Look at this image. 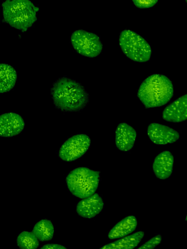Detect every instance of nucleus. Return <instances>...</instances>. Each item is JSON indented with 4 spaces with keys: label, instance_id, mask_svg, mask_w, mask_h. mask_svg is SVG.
<instances>
[{
    "label": "nucleus",
    "instance_id": "f257e3e1",
    "mask_svg": "<svg viewBox=\"0 0 187 249\" xmlns=\"http://www.w3.org/2000/svg\"><path fill=\"white\" fill-rule=\"evenodd\" d=\"M50 93L55 107L63 112L82 110L89 102V95L79 82L65 76L53 84Z\"/></svg>",
    "mask_w": 187,
    "mask_h": 249
},
{
    "label": "nucleus",
    "instance_id": "f03ea898",
    "mask_svg": "<svg viewBox=\"0 0 187 249\" xmlns=\"http://www.w3.org/2000/svg\"><path fill=\"white\" fill-rule=\"evenodd\" d=\"M174 94L172 82L163 74H152L140 85L137 96L146 108L161 107L168 103Z\"/></svg>",
    "mask_w": 187,
    "mask_h": 249
},
{
    "label": "nucleus",
    "instance_id": "7ed1b4c3",
    "mask_svg": "<svg viewBox=\"0 0 187 249\" xmlns=\"http://www.w3.org/2000/svg\"><path fill=\"white\" fill-rule=\"evenodd\" d=\"M3 22L22 32L37 20L39 8L29 0H5L1 4Z\"/></svg>",
    "mask_w": 187,
    "mask_h": 249
},
{
    "label": "nucleus",
    "instance_id": "20e7f679",
    "mask_svg": "<svg viewBox=\"0 0 187 249\" xmlns=\"http://www.w3.org/2000/svg\"><path fill=\"white\" fill-rule=\"evenodd\" d=\"M100 179L98 172L86 167H77L66 178L69 192L79 198H85L95 193Z\"/></svg>",
    "mask_w": 187,
    "mask_h": 249
},
{
    "label": "nucleus",
    "instance_id": "39448f33",
    "mask_svg": "<svg viewBox=\"0 0 187 249\" xmlns=\"http://www.w3.org/2000/svg\"><path fill=\"white\" fill-rule=\"evenodd\" d=\"M119 46L124 54L130 59L139 63L150 60L152 50L147 40L131 30L122 31L119 38Z\"/></svg>",
    "mask_w": 187,
    "mask_h": 249
},
{
    "label": "nucleus",
    "instance_id": "423d86ee",
    "mask_svg": "<svg viewBox=\"0 0 187 249\" xmlns=\"http://www.w3.org/2000/svg\"><path fill=\"white\" fill-rule=\"evenodd\" d=\"M71 43L74 49L79 54L89 58L98 56L102 51V43L95 34L79 29L71 36Z\"/></svg>",
    "mask_w": 187,
    "mask_h": 249
},
{
    "label": "nucleus",
    "instance_id": "0eeeda50",
    "mask_svg": "<svg viewBox=\"0 0 187 249\" xmlns=\"http://www.w3.org/2000/svg\"><path fill=\"white\" fill-rule=\"evenodd\" d=\"M91 146L89 136L78 134L68 138L60 146L58 157L62 160L71 162L83 156Z\"/></svg>",
    "mask_w": 187,
    "mask_h": 249
},
{
    "label": "nucleus",
    "instance_id": "6e6552de",
    "mask_svg": "<svg viewBox=\"0 0 187 249\" xmlns=\"http://www.w3.org/2000/svg\"><path fill=\"white\" fill-rule=\"evenodd\" d=\"M147 134L153 143L162 145L173 143L180 138L178 132L173 128L155 123L148 125Z\"/></svg>",
    "mask_w": 187,
    "mask_h": 249
},
{
    "label": "nucleus",
    "instance_id": "1a4fd4ad",
    "mask_svg": "<svg viewBox=\"0 0 187 249\" xmlns=\"http://www.w3.org/2000/svg\"><path fill=\"white\" fill-rule=\"evenodd\" d=\"M23 118L14 112L2 113L0 117V135L10 138L19 135L24 129Z\"/></svg>",
    "mask_w": 187,
    "mask_h": 249
},
{
    "label": "nucleus",
    "instance_id": "9d476101",
    "mask_svg": "<svg viewBox=\"0 0 187 249\" xmlns=\"http://www.w3.org/2000/svg\"><path fill=\"white\" fill-rule=\"evenodd\" d=\"M104 206L102 197L95 193L79 201L76 206V212L84 218L92 219L100 213Z\"/></svg>",
    "mask_w": 187,
    "mask_h": 249
},
{
    "label": "nucleus",
    "instance_id": "9b49d317",
    "mask_svg": "<svg viewBox=\"0 0 187 249\" xmlns=\"http://www.w3.org/2000/svg\"><path fill=\"white\" fill-rule=\"evenodd\" d=\"M136 137V131L131 125L125 123H120L115 132L116 147L121 151L128 152L134 147Z\"/></svg>",
    "mask_w": 187,
    "mask_h": 249
},
{
    "label": "nucleus",
    "instance_id": "f8f14e48",
    "mask_svg": "<svg viewBox=\"0 0 187 249\" xmlns=\"http://www.w3.org/2000/svg\"><path fill=\"white\" fill-rule=\"evenodd\" d=\"M164 120L173 123H179L187 120V94L167 106L162 113Z\"/></svg>",
    "mask_w": 187,
    "mask_h": 249
},
{
    "label": "nucleus",
    "instance_id": "ddd939ff",
    "mask_svg": "<svg viewBox=\"0 0 187 249\" xmlns=\"http://www.w3.org/2000/svg\"><path fill=\"white\" fill-rule=\"evenodd\" d=\"M174 157L169 151H163L154 158L152 170L155 176L160 179L168 178L172 174Z\"/></svg>",
    "mask_w": 187,
    "mask_h": 249
},
{
    "label": "nucleus",
    "instance_id": "4468645a",
    "mask_svg": "<svg viewBox=\"0 0 187 249\" xmlns=\"http://www.w3.org/2000/svg\"><path fill=\"white\" fill-rule=\"evenodd\" d=\"M137 225V221L135 216H126L112 228L108 232V238L112 240L127 236L135 230Z\"/></svg>",
    "mask_w": 187,
    "mask_h": 249
},
{
    "label": "nucleus",
    "instance_id": "2eb2a0df",
    "mask_svg": "<svg viewBox=\"0 0 187 249\" xmlns=\"http://www.w3.org/2000/svg\"><path fill=\"white\" fill-rule=\"evenodd\" d=\"M18 78L16 70L11 65L1 64L0 67V93L10 91L15 86Z\"/></svg>",
    "mask_w": 187,
    "mask_h": 249
},
{
    "label": "nucleus",
    "instance_id": "dca6fc26",
    "mask_svg": "<svg viewBox=\"0 0 187 249\" xmlns=\"http://www.w3.org/2000/svg\"><path fill=\"white\" fill-rule=\"evenodd\" d=\"M144 236L143 231H138L133 234L104 245L102 249H132L136 247Z\"/></svg>",
    "mask_w": 187,
    "mask_h": 249
},
{
    "label": "nucleus",
    "instance_id": "f3484780",
    "mask_svg": "<svg viewBox=\"0 0 187 249\" xmlns=\"http://www.w3.org/2000/svg\"><path fill=\"white\" fill-rule=\"evenodd\" d=\"M32 232L39 241L46 242L52 239L54 233V227L50 220L43 219L35 224Z\"/></svg>",
    "mask_w": 187,
    "mask_h": 249
},
{
    "label": "nucleus",
    "instance_id": "a211bd4d",
    "mask_svg": "<svg viewBox=\"0 0 187 249\" xmlns=\"http://www.w3.org/2000/svg\"><path fill=\"white\" fill-rule=\"evenodd\" d=\"M17 244L19 248L22 249H36L39 245L38 239L33 232L26 231L18 235Z\"/></svg>",
    "mask_w": 187,
    "mask_h": 249
},
{
    "label": "nucleus",
    "instance_id": "6ab92c4d",
    "mask_svg": "<svg viewBox=\"0 0 187 249\" xmlns=\"http://www.w3.org/2000/svg\"><path fill=\"white\" fill-rule=\"evenodd\" d=\"M162 240V235L158 233L144 243L138 249H154L161 243Z\"/></svg>",
    "mask_w": 187,
    "mask_h": 249
},
{
    "label": "nucleus",
    "instance_id": "aec40b11",
    "mask_svg": "<svg viewBox=\"0 0 187 249\" xmlns=\"http://www.w3.org/2000/svg\"><path fill=\"white\" fill-rule=\"evenodd\" d=\"M158 0H132L134 4L140 9L149 8L154 6Z\"/></svg>",
    "mask_w": 187,
    "mask_h": 249
},
{
    "label": "nucleus",
    "instance_id": "412c9836",
    "mask_svg": "<svg viewBox=\"0 0 187 249\" xmlns=\"http://www.w3.org/2000/svg\"><path fill=\"white\" fill-rule=\"evenodd\" d=\"M41 249H65L66 248L57 244H47L40 248Z\"/></svg>",
    "mask_w": 187,
    "mask_h": 249
},
{
    "label": "nucleus",
    "instance_id": "4be33fe9",
    "mask_svg": "<svg viewBox=\"0 0 187 249\" xmlns=\"http://www.w3.org/2000/svg\"><path fill=\"white\" fill-rule=\"evenodd\" d=\"M185 220L186 221H187V215H186V217H185Z\"/></svg>",
    "mask_w": 187,
    "mask_h": 249
},
{
    "label": "nucleus",
    "instance_id": "5701e85b",
    "mask_svg": "<svg viewBox=\"0 0 187 249\" xmlns=\"http://www.w3.org/2000/svg\"><path fill=\"white\" fill-rule=\"evenodd\" d=\"M186 3L187 4V0H185Z\"/></svg>",
    "mask_w": 187,
    "mask_h": 249
}]
</instances>
